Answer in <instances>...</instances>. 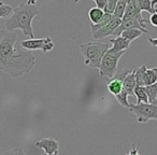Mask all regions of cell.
<instances>
[{"mask_svg":"<svg viewBox=\"0 0 157 155\" xmlns=\"http://www.w3.org/2000/svg\"><path fill=\"white\" fill-rule=\"evenodd\" d=\"M36 56L21 46L18 36L13 31L0 29V71L11 78H20L33 70Z\"/></svg>","mask_w":157,"mask_h":155,"instance_id":"1","label":"cell"},{"mask_svg":"<svg viewBox=\"0 0 157 155\" xmlns=\"http://www.w3.org/2000/svg\"><path fill=\"white\" fill-rule=\"evenodd\" d=\"M39 14V10L36 6H29L27 3H21L16 8H13V12L5 23L6 29L8 31H13L20 29L24 36L29 39L35 38L33 29V21Z\"/></svg>","mask_w":157,"mask_h":155,"instance_id":"2","label":"cell"},{"mask_svg":"<svg viewBox=\"0 0 157 155\" xmlns=\"http://www.w3.org/2000/svg\"><path fill=\"white\" fill-rule=\"evenodd\" d=\"M110 42H86L80 45L84 64L90 68H99L103 55L110 48Z\"/></svg>","mask_w":157,"mask_h":155,"instance_id":"3","label":"cell"},{"mask_svg":"<svg viewBox=\"0 0 157 155\" xmlns=\"http://www.w3.org/2000/svg\"><path fill=\"white\" fill-rule=\"evenodd\" d=\"M124 53L125 52H112L109 48L103 55L102 60H101L98 69L99 74L105 81L109 82L114 76L115 72L117 71L118 60L124 55Z\"/></svg>","mask_w":157,"mask_h":155,"instance_id":"4","label":"cell"},{"mask_svg":"<svg viewBox=\"0 0 157 155\" xmlns=\"http://www.w3.org/2000/svg\"><path fill=\"white\" fill-rule=\"evenodd\" d=\"M128 109L137 116L138 123H147L150 120L157 121V103H139V105L130 103V107Z\"/></svg>","mask_w":157,"mask_h":155,"instance_id":"5","label":"cell"},{"mask_svg":"<svg viewBox=\"0 0 157 155\" xmlns=\"http://www.w3.org/2000/svg\"><path fill=\"white\" fill-rule=\"evenodd\" d=\"M21 46L27 51L41 50L42 52H50L54 48L55 44L50 37L42 38V39H27L21 41Z\"/></svg>","mask_w":157,"mask_h":155,"instance_id":"6","label":"cell"},{"mask_svg":"<svg viewBox=\"0 0 157 155\" xmlns=\"http://www.w3.org/2000/svg\"><path fill=\"white\" fill-rule=\"evenodd\" d=\"M121 22H122V20L114 17V16L112 15V20L110 21L109 24H107L105 26L101 27L98 30L94 31V33H92L93 38L96 40H103L107 37H109L110 35H113V33L116 30V28L121 25Z\"/></svg>","mask_w":157,"mask_h":155,"instance_id":"7","label":"cell"},{"mask_svg":"<svg viewBox=\"0 0 157 155\" xmlns=\"http://www.w3.org/2000/svg\"><path fill=\"white\" fill-rule=\"evenodd\" d=\"M35 145L39 149H42L45 154H58L59 142L54 138H45L39 140L35 143Z\"/></svg>","mask_w":157,"mask_h":155,"instance_id":"8","label":"cell"},{"mask_svg":"<svg viewBox=\"0 0 157 155\" xmlns=\"http://www.w3.org/2000/svg\"><path fill=\"white\" fill-rule=\"evenodd\" d=\"M122 20L123 21L124 20H138L139 22L143 23V24H145V23L148 22V21H145L143 18V16H142V12L137 8L135 1L127 3L126 10H125L124 16H123Z\"/></svg>","mask_w":157,"mask_h":155,"instance_id":"9","label":"cell"},{"mask_svg":"<svg viewBox=\"0 0 157 155\" xmlns=\"http://www.w3.org/2000/svg\"><path fill=\"white\" fill-rule=\"evenodd\" d=\"M109 42L112 44V46L110 48V51H112V52H125L130 46V42H128L126 39H124L122 36L110 39Z\"/></svg>","mask_w":157,"mask_h":155,"instance_id":"10","label":"cell"},{"mask_svg":"<svg viewBox=\"0 0 157 155\" xmlns=\"http://www.w3.org/2000/svg\"><path fill=\"white\" fill-rule=\"evenodd\" d=\"M136 86H137V82H136V76H135V68L129 72L125 79L123 80V90L128 94V96H132L133 91H135Z\"/></svg>","mask_w":157,"mask_h":155,"instance_id":"11","label":"cell"},{"mask_svg":"<svg viewBox=\"0 0 157 155\" xmlns=\"http://www.w3.org/2000/svg\"><path fill=\"white\" fill-rule=\"evenodd\" d=\"M107 87H108V91L115 97L123 91V81L113 78V79H111L108 82Z\"/></svg>","mask_w":157,"mask_h":155,"instance_id":"12","label":"cell"},{"mask_svg":"<svg viewBox=\"0 0 157 155\" xmlns=\"http://www.w3.org/2000/svg\"><path fill=\"white\" fill-rule=\"evenodd\" d=\"M143 31L139 30V29H136V28H130V29H126V30H124L122 33H121V36H122L124 39H126L128 42H132L135 41L137 38L141 37L142 35H143Z\"/></svg>","mask_w":157,"mask_h":155,"instance_id":"13","label":"cell"},{"mask_svg":"<svg viewBox=\"0 0 157 155\" xmlns=\"http://www.w3.org/2000/svg\"><path fill=\"white\" fill-rule=\"evenodd\" d=\"M157 82V67L146 69L144 73V86L152 85Z\"/></svg>","mask_w":157,"mask_h":155,"instance_id":"14","label":"cell"},{"mask_svg":"<svg viewBox=\"0 0 157 155\" xmlns=\"http://www.w3.org/2000/svg\"><path fill=\"white\" fill-rule=\"evenodd\" d=\"M103 15H105V12L103 10H100L98 8H92V9L88 11V18L92 22V25H96L102 20Z\"/></svg>","mask_w":157,"mask_h":155,"instance_id":"15","label":"cell"},{"mask_svg":"<svg viewBox=\"0 0 157 155\" xmlns=\"http://www.w3.org/2000/svg\"><path fill=\"white\" fill-rule=\"evenodd\" d=\"M133 96H136V98H137V103L136 105L148 103V97L144 86H136L135 91H133Z\"/></svg>","mask_w":157,"mask_h":155,"instance_id":"16","label":"cell"},{"mask_svg":"<svg viewBox=\"0 0 157 155\" xmlns=\"http://www.w3.org/2000/svg\"><path fill=\"white\" fill-rule=\"evenodd\" d=\"M135 3L141 12L146 11L152 14L157 11V9H154L152 7V0H135Z\"/></svg>","mask_w":157,"mask_h":155,"instance_id":"17","label":"cell"},{"mask_svg":"<svg viewBox=\"0 0 157 155\" xmlns=\"http://www.w3.org/2000/svg\"><path fill=\"white\" fill-rule=\"evenodd\" d=\"M145 92L147 94L148 97V103H157V82L152 85L144 86Z\"/></svg>","mask_w":157,"mask_h":155,"instance_id":"18","label":"cell"},{"mask_svg":"<svg viewBox=\"0 0 157 155\" xmlns=\"http://www.w3.org/2000/svg\"><path fill=\"white\" fill-rule=\"evenodd\" d=\"M146 66H141V67L135 68V76L137 86H144V73L146 71Z\"/></svg>","mask_w":157,"mask_h":155,"instance_id":"19","label":"cell"},{"mask_svg":"<svg viewBox=\"0 0 157 155\" xmlns=\"http://www.w3.org/2000/svg\"><path fill=\"white\" fill-rule=\"evenodd\" d=\"M126 7H127V1H126V0H118L117 5H116V7H115V10H114V12H113V14H112V15H113L114 17L122 20L123 16H124Z\"/></svg>","mask_w":157,"mask_h":155,"instance_id":"20","label":"cell"},{"mask_svg":"<svg viewBox=\"0 0 157 155\" xmlns=\"http://www.w3.org/2000/svg\"><path fill=\"white\" fill-rule=\"evenodd\" d=\"M112 20V14H109V13H105V15H103L102 20L100 21V22L98 23V24L96 25H90V33H94V31L98 30L99 28H101V27L105 26L107 24H109L110 21Z\"/></svg>","mask_w":157,"mask_h":155,"instance_id":"21","label":"cell"},{"mask_svg":"<svg viewBox=\"0 0 157 155\" xmlns=\"http://www.w3.org/2000/svg\"><path fill=\"white\" fill-rule=\"evenodd\" d=\"M13 12V8L9 5H6L5 2L0 1V18L10 17V15Z\"/></svg>","mask_w":157,"mask_h":155,"instance_id":"22","label":"cell"},{"mask_svg":"<svg viewBox=\"0 0 157 155\" xmlns=\"http://www.w3.org/2000/svg\"><path fill=\"white\" fill-rule=\"evenodd\" d=\"M115 99L118 101V103H120L122 107H125V108L130 107V103H128V94H127L124 90H123L117 96H115Z\"/></svg>","mask_w":157,"mask_h":155,"instance_id":"23","label":"cell"},{"mask_svg":"<svg viewBox=\"0 0 157 155\" xmlns=\"http://www.w3.org/2000/svg\"><path fill=\"white\" fill-rule=\"evenodd\" d=\"M117 2H118V0H108V3H107V6H105V10H103V12H105V13L113 14Z\"/></svg>","mask_w":157,"mask_h":155,"instance_id":"24","label":"cell"},{"mask_svg":"<svg viewBox=\"0 0 157 155\" xmlns=\"http://www.w3.org/2000/svg\"><path fill=\"white\" fill-rule=\"evenodd\" d=\"M1 155H26V153L24 152V150L22 148L17 146V148H14L12 150H9L7 152L2 153Z\"/></svg>","mask_w":157,"mask_h":155,"instance_id":"25","label":"cell"},{"mask_svg":"<svg viewBox=\"0 0 157 155\" xmlns=\"http://www.w3.org/2000/svg\"><path fill=\"white\" fill-rule=\"evenodd\" d=\"M95 3L97 5V8L100 10H105V6L108 3V0H93Z\"/></svg>","mask_w":157,"mask_h":155,"instance_id":"26","label":"cell"},{"mask_svg":"<svg viewBox=\"0 0 157 155\" xmlns=\"http://www.w3.org/2000/svg\"><path fill=\"white\" fill-rule=\"evenodd\" d=\"M148 23H150L152 26L157 27V11L151 14V17H150V20H148Z\"/></svg>","mask_w":157,"mask_h":155,"instance_id":"27","label":"cell"},{"mask_svg":"<svg viewBox=\"0 0 157 155\" xmlns=\"http://www.w3.org/2000/svg\"><path fill=\"white\" fill-rule=\"evenodd\" d=\"M126 155H140L139 152H138V148L136 146V144H133L132 149H131V150L129 151V153H127Z\"/></svg>","mask_w":157,"mask_h":155,"instance_id":"28","label":"cell"},{"mask_svg":"<svg viewBox=\"0 0 157 155\" xmlns=\"http://www.w3.org/2000/svg\"><path fill=\"white\" fill-rule=\"evenodd\" d=\"M147 41L151 43V45H153V46H157V38H147Z\"/></svg>","mask_w":157,"mask_h":155,"instance_id":"29","label":"cell"},{"mask_svg":"<svg viewBox=\"0 0 157 155\" xmlns=\"http://www.w3.org/2000/svg\"><path fill=\"white\" fill-rule=\"evenodd\" d=\"M36 2H37V0H28V1H27V5L36 6Z\"/></svg>","mask_w":157,"mask_h":155,"instance_id":"30","label":"cell"},{"mask_svg":"<svg viewBox=\"0 0 157 155\" xmlns=\"http://www.w3.org/2000/svg\"><path fill=\"white\" fill-rule=\"evenodd\" d=\"M155 5H157V0H152V7L155 9Z\"/></svg>","mask_w":157,"mask_h":155,"instance_id":"31","label":"cell"},{"mask_svg":"<svg viewBox=\"0 0 157 155\" xmlns=\"http://www.w3.org/2000/svg\"><path fill=\"white\" fill-rule=\"evenodd\" d=\"M127 1V3H129V2H132V1H135V0H126Z\"/></svg>","mask_w":157,"mask_h":155,"instance_id":"32","label":"cell"},{"mask_svg":"<svg viewBox=\"0 0 157 155\" xmlns=\"http://www.w3.org/2000/svg\"><path fill=\"white\" fill-rule=\"evenodd\" d=\"M73 1H74V2L76 3V2H78V1H80V0H73Z\"/></svg>","mask_w":157,"mask_h":155,"instance_id":"33","label":"cell"},{"mask_svg":"<svg viewBox=\"0 0 157 155\" xmlns=\"http://www.w3.org/2000/svg\"><path fill=\"white\" fill-rule=\"evenodd\" d=\"M44 155H58V154H44Z\"/></svg>","mask_w":157,"mask_h":155,"instance_id":"34","label":"cell"}]
</instances>
